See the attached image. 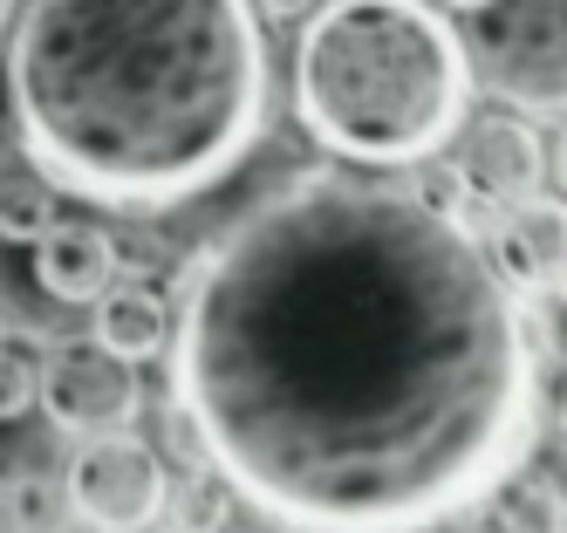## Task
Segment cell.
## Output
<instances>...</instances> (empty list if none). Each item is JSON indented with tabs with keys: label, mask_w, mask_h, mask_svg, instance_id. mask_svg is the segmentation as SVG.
<instances>
[{
	"label": "cell",
	"mask_w": 567,
	"mask_h": 533,
	"mask_svg": "<svg viewBox=\"0 0 567 533\" xmlns=\"http://www.w3.org/2000/svg\"><path fill=\"white\" fill-rule=\"evenodd\" d=\"M465 62L513 110L567 116V0H478Z\"/></svg>",
	"instance_id": "obj_4"
},
{
	"label": "cell",
	"mask_w": 567,
	"mask_h": 533,
	"mask_svg": "<svg viewBox=\"0 0 567 533\" xmlns=\"http://www.w3.org/2000/svg\"><path fill=\"white\" fill-rule=\"evenodd\" d=\"M96 342L116 349V356H131V362L165 356V342H172V301L157 295L151 280H124V287L110 280L103 295H96Z\"/></svg>",
	"instance_id": "obj_10"
},
{
	"label": "cell",
	"mask_w": 567,
	"mask_h": 533,
	"mask_svg": "<svg viewBox=\"0 0 567 533\" xmlns=\"http://www.w3.org/2000/svg\"><path fill=\"white\" fill-rule=\"evenodd\" d=\"M254 14H267V21H295V14H308L315 0H247Z\"/></svg>",
	"instance_id": "obj_18"
},
{
	"label": "cell",
	"mask_w": 567,
	"mask_h": 533,
	"mask_svg": "<svg viewBox=\"0 0 567 533\" xmlns=\"http://www.w3.org/2000/svg\"><path fill=\"white\" fill-rule=\"evenodd\" d=\"M554 403H560V431H567V369H560V397Z\"/></svg>",
	"instance_id": "obj_20"
},
{
	"label": "cell",
	"mask_w": 567,
	"mask_h": 533,
	"mask_svg": "<svg viewBox=\"0 0 567 533\" xmlns=\"http://www.w3.org/2000/svg\"><path fill=\"white\" fill-rule=\"evenodd\" d=\"M34 403L49 410L55 431H75V438H96V431H124L144 403V383H137V362L103 349L96 336H75L62 349L42 356V390Z\"/></svg>",
	"instance_id": "obj_6"
},
{
	"label": "cell",
	"mask_w": 567,
	"mask_h": 533,
	"mask_svg": "<svg viewBox=\"0 0 567 533\" xmlns=\"http://www.w3.org/2000/svg\"><path fill=\"white\" fill-rule=\"evenodd\" d=\"M485 506H493V520H499V533H567V513H560V500H554V492L534 479V472H513L499 492H493V500H485Z\"/></svg>",
	"instance_id": "obj_14"
},
{
	"label": "cell",
	"mask_w": 567,
	"mask_h": 533,
	"mask_svg": "<svg viewBox=\"0 0 567 533\" xmlns=\"http://www.w3.org/2000/svg\"><path fill=\"white\" fill-rule=\"evenodd\" d=\"M437 8H465V14H472V8H478V0H437Z\"/></svg>",
	"instance_id": "obj_21"
},
{
	"label": "cell",
	"mask_w": 567,
	"mask_h": 533,
	"mask_svg": "<svg viewBox=\"0 0 567 533\" xmlns=\"http://www.w3.org/2000/svg\"><path fill=\"white\" fill-rule=\"evenodd\" d=\"M14 21V0H0V28H8Z\"/></svg>",
	"instance_id": "obj_22"
},
{
	"label": "cell",
	"mask_w": 567,
	"mask_h": 533,
	"mask_svg": "<svg viewBox=\"0 0 567 533\" xmlns=\"http://www.w3.org/2000/svg\"><path fill=\"white\" fill-rule=\"evenodd\" d=\"M62 485H69V513L96 533H144L151 520H165V500H172V472L157 459V444H144L131 424L96 431L75 451Z\"/></svg>",
	"instance_id": "obj_5"
},
{
	"label": "cell",
	"mask_w": 567,
	"mask_h": 533,
	"mask_svg": "<svg viewBox=\"0 0 567 533\" xmlns=\"http://www.w3.org/2000/svg\"><path fill=\"white\" fill-rule=\"evenodd\" d=\"M172 506H178V526H185V533H219L226 513H233V492H226L219 472H198L185 492H172V500H165V513H172Z\"/></svg>",
	"instance_id": "obj_15"
},
{
	"label": "cell",
	"mask_w": 567,
	"mask_h": 533,
	"mask_svg": "<svg viewBox=\"0 0 567 533\" xmlns=\"http://www.w3.org/2000/svg\"><path fill=\"white\" fill-rule=\"evenodd\" d=\"M172 403L280 533H437L540 444L554 321L485 239L349 164L280 178L198 246Z\"/></svg>",
	"instance_id": "obj_1"
},
{
	"label": "cell",
	"mask_w": 567,
	"mask_h": 533,
	"mask_svg": "<svg viewBox=\"0 0 567 533\" xmlns=\"http://www.w3.org/2000/svg\"><path fill=\"white\" fill-rule=\"evenodd\" d=\"M472 62L437 0H329L295 49L301 131L349 164H417L465 131Z\"/></svg>",
	"instance_id": "obj_3"
},
{
	"label": "cell",
	"mask_w": 567,
	"mask_h": 533,
	"mask_svg": "<svg viewBox=\"0 0 567 533\" xmlns=\"http://www.w3.org/2000/svg\"><path fill=\"white\" fill-rule=\"evenodd\" d=\"M8 110L55 192L165 213L213 192L267 131V41L247 0H34Z\"/></svg>",
	"instance_id": "obj_2"
},
{
	"label": "cell",
	"mask_w": 567,
	"mask_h": 533,
	"mask_svg": "<svg viewBox=\"0 0 567 533\" xmlns=\"http://www.w3.org/2000/svg\"><path fill=\"white\" fill-rule=\"evenodd\" d=\"M554 185H560V198H567V137H560V151H554Z\"/></svg>",
	"instance_id": "obj_19"
},
{
	"label": "cell",
	"mask_w": 567,
	"mask_h": 533,
	"mask_svg": "<svg viewBox=\"0 0 567 533\" xmlns=\"http://www.w3.org/2000/svg\"><path fill=\"white\" fill-rule=\"evenodd\" d=\"M55 226V185L42 172H14L0 178V239L8 246H28L34 233Z\"/></svg>",
	"instance_id": "obj_13"
},
{
	"label": "cell",
	"mask_w": 567,
	"mask_h": 533,
	"mask_svg": "<svg viewBox=\"0 0 567 533\" xmlns=\"http://www.w3.org/2000/svg\"><path fill=\"white\" fill-rule=\"evenodd\" d=\"M534 451H540V444H534ZM534 479L554 492L560 513H567V444H547V451H540V472H534Z\"/></svg>",
	"instance_id": "obj_17"
},
{
	"label": "cell",
	"mask_w": 567,
	"mask_h": 533,
	"mask_svg": "<svg viewBox=\"0 0 567 533\" xmlns=\"http://www.w3.org/2000/svg\"><path fill=\"white\" fill-rule=\"evenodd\" d=\"M28 274L55 308H75V301H96L116 280V246L90 219H55L49 233L28 239Z\"/></svg>",
	"instance_id": "obj_9"
},
{
	"label": "cell",
	"mask_w": 567,
	"mask_h": 533,
	"mask_svg": "<svg viewBox=\"0 0 567 533\" xmlns=\"http://www.w3.org/2000/svg\"><path fill=\"white\" fill-rule=\"evenodd\" d=\"M458 172L499 213V205L540 192V178H547V144L534 137V123H519V116H478L472 137H465Z\"/></svg>",
	"instance_id": "obj_8"
},
{
	"label": "cell",
	"mask_w": 567,
	"mask_h": 533,
	"mask_svg": "<svg viewBox=\"0 0 567 533\" xmlns=\"http://www.w3.org/2000/svg\"><path fill=\"white\" fill-rule=\"evenodd\" d=\"M110 246H116V274L124 280H151L165 267V239L157 233H110Z\"/></svg>",
	"instance_id": "obj_16"
},
{
	"label": "cell",
	"mask_w": 567,
	"mask_h": 533,
	"mask_svg": "<svg viewBox=\"0 0 567 533\" xmlns=\"http://www.w3.org/2000/svg\"><path fill=\"white\" fill-rule=\"evenodd\" d=\"M478 239H485V254H493V267L513 295H560V280H567V198L526 192V198L499 205Z\"/></svg>",
	"instance_id": "obj_7"
},
{
	"label": "cell",
	"mask_w": 567,
	"mask_h": 533,
	"mask_svg": "<svg viewBox=\"0 0 567 533\" xmlns=\"http://www.w3.org/2000/svg\"><path fill=\"white\" fill-rule=\"evenodd\" d=\"M69 485L42 465H21L0 479V526L8 533H69Z\"/></svg>",
	"instance_id": "obj_11"
},
{
	"label": "cell",
	"mask_w": 567,
	"mask_h": 533,
	"mask_svg": "<svg viewBox=\"0 0 567 533\" xmlns=\"http://www.w3.org/2000/svg\"><path fill=\"white\" fill-rule=\"evenodd\" d=\"M34 390H42V342L34 328H0V424H14L21 410H34Z\"/></svg>",
	"instance_id": "obj_12"
},
{
	"label": "cell",
	"mask_w": 567,
	"mask_h": 533,
	"mask_svg": "<svg viewBox=\"0 0 567 533\" xmlns=\"http://www.w3.org/2000/svg\"><path fill=\"white\" fill-rule=\"evenodd\" d=\"M560 301H567V280H560Z\"/></svg>",
	"instance_id": "obj_23"
}]
</instances>
